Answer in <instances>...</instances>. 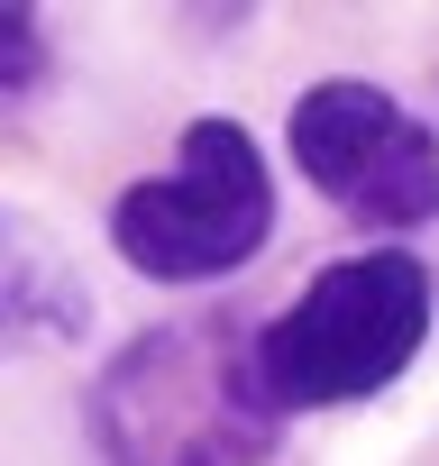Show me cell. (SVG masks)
Instances as JSON below:
<instances>
[{
	"mask_svg": "<svg viewBox=\"0 0 439 466\" xmlns=\"http://www.w3.org/2000/svg\"><path fill=\"white\" fill-rule=\"evenodd\" d=\"M284 411L257 375V329L192 311L128 339L92 384V439L110 466H266Z\"/></svg>",
	"mask_w": 439,
	"mask_h": 466,
	"instance_id": "1",
	"label": "cell"
},
{
	"mask_svg": "<svg viewBox=\"0 0 439 466\" xmlns=\"http://www.w3.org/2000/svg\"><path fill=\"white\" fill-rule=\"evenodd\" d=\"M430 339V275L403 248L339 257L302 284L293 311L257 329V375L275 411H330L384 393Z\"/></svg>",
	"mask_w": 439,
	"mask_h": 466,
	"instance_id": "2",
	"label": "cell"
},
{
	"mask_svg": "<svg viewBox=\"0 0 439 466\" xmlns=\"http://www.w3.org/2000/svg\"><path fill=\"white\" fill-rule=\"evenodd\" d=\"M266 228H275V183L257 137L239 119H192L174 165L119 192L110 248L147 284H220L266 248Z\"/></svg>",
	"mask_w": 439,
	"mask_h": 466,
	"instance_id": "3",
	"label": "cell"
},
{
	"mask_svg": "<svg viewBox=\"0 0 439 466\" xmlns=\"http://www.w3.org/2000/svg\"><path fill=\"white\" fill-rule=\"evenodd\" d=\"M293 156L302 174L366 228H421L439 219V137L375 83L330 74L293 101Z\"/></svg>",
	"mask_w": 439,
	"mask_h": 466,
	"instance_id": "4",
	"label": "cell"
},
{
	"mask_svg": "<svg viewBox=\"0 0 439 466\" xmlns=\"http://www.w3.org/2000/svg\"><path fill=\"white\" fill-rule=\"evenodd\" d=\"M0 74H10V83H28V74H37V28H28V10L0 19Z\"/></svg>",
	"mask_w": 439,
	"mask_h": 466,
	"instance_id": "5",
	"label": "cell"
}]
</instances>
